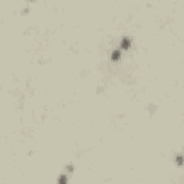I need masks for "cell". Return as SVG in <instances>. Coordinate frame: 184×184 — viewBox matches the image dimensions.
<instances>
[{"instance_id":"obj_1","label":"cell","mask_w":184,"mask_h":184,"mask_svg":"<svg viewBox=\"0 0 184 184\" xmlns=\"http://www.w3.org/2000/svg\"><path fill=\"white\" fill-rule=\"evenodd\" d=\"M130 45H131V40L128 39V37H124V39H122V42H121V48H122V49H128V48H130Z\"/></svg>"},{"instance_id":"obj_2","label":"cell","mask_w":184,"mask_h":184,"mask_svg":"<svg viewBox=\"0 0 184 184\" xmlns=\"http://www.w3.org/2000/svg\"><path fill=\"white\" fill-rule=\"evenodd\" d=\"M111 56H112V60H118L119 59V50H114Z\"/></svg>"},{"instance_id":"obj_3","label":"cell","mask_w":184,"mask_h":184,"mask_svg":"<svg viewBox=\"0 0 184 184\" xmlns=\"http://www.w3.org/2000/svg\"><path fill=\"white\" fill-rule=\"evenodd\" d=\"M177 164H178V166H181V164H183V157H181V155H178V157H177Z\"/></svg>"},{"instance_id":"obj_4","label":"cell","mask_w":184,"mask_h":184,"mask_svg":"<svg viewBox=\"0 0 184 184\" xmlns=\"http://www.w3.org/2000/svg\"><path fill=\"white\" fill-rule=\"evenodd\" d=\"M65 181H66V177H65V175H62V177L59 178V183H65Z\"/></svg>"}]
</instances>
